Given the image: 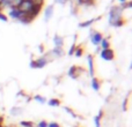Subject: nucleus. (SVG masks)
<instances>
[{"instance_id":"1","label":"nucleus","mask_w":132,"mask_h":127,"mask_svg":"<svg viewBox=\"0 0 132 127\" xmlns=\"http://www.w3.org/2000/svg\"><path fill=\"white\" fill-rule=\"evenodd\" d=\"M122 12H123V9H122L119 6L111 7V9H110V12H109V23H110V25L114 27L115 23L118 22L119 20H122Z\"/></svg>"},{"instance_id":"2","label":"nucleus","mask_w":132,"mask_h":127,"mask_svg":"<svg viewBox=\"0 0 132 127\" xmlns=\"http://www.w3.org/2000/svg\"><path fill=\"white\" fill-rule=\"evenodd\" d=\"M89 38H90V42L94 44V45L98 46L101 43V41H102L103 36H102V34H100L98 31H95V30L92 29L90 32H89Z\"/></svg>"},{"instance_id":"3","label":"nucleus","mask_w":132,"mask_h":127,"mask_svg":"<svg viewBox=\"0 0 132 127\" xmlns=\"http://www.w3.org/2000/svg\"><path fill=\"white\" fill-rule=\"evenodd\" d=\"M49 62V60L46 59V57H41L36 60H32L30 61L29 66L31 68H43L44 66H46V63Z\"/></svg>"},{"instance_id":"4","label":"nucleus","mask_w":132,"mask_h":127,"mask_svg":"<svg viewBox=\"0 0 132 127\" xmlns=\"http://www.w3.org/2000/svg\"><path fill=\"white\" fill-rule=\"evenodd\" d=\"M32 6H34V2H32L31 0H23L18 8L20 9L21 13H29V12L31 11Z\"/></svg>"},{"instance_id":"5","label":"nucleus","mask_w":132,"mask_h":127,"mask_svg":"<svg viewBox=\"0 0 132 127\" xmlns=\"http://www.w3.org/2000/svg\"><path fill=\"white\" fill-rule=\"evenodd\" d=\"M100 56L103 60H107V61H111V60H114V58H115L114 51H112L110 48L105 49V50H102L100 52Z\"/></svg>"},{"instance_id":"6","label":"nucleus","mask_w":132,"mask_h":127,"mask_svg":"<svg viewBox=\"0 0 132 127\" xmlns=\"http://www.w3.org/2000/svg\"><path fill=\"white\" fill-rule=\"evenodd\" d=\"M34 19L35 17L30 13H22V15H21L20 19H19V22L23 23V24H29V23L31 22Z\"/></svg>"},{"instance_id":"7","label":"nucleus","mask_w":132,"mask_h":127,"mask_svg":"<svg viewBox=\"0 0 132 127\" xmlns=\"http://www.w3.org/2000/svg\"><path fill=\"white\" fill-rule=\"evenodd\" d=\"M21 15H22V13L20 12V9H19V8H15V7H12V8H9L8 16L11 19H13V20H19Z\"/></svg>"},{"instance_id":"8","label":"nucleus","mask_w":132,"mask_h":127,"mask_svg":"<svg viewBox=\"0 0 132 127\" xmlns=\"http://www.w3.org/2000/svg\"><path fill=\"white\" fill-rule=\"evenodd\" d=\"M79 72H82L81 67H77V66H72V67L68 69L67 74L68 76H71L72 79H77L78 75H79Z\"/></svg>"},{"instance_id":"9","label":"nucleus","mask_w":132,"mask_h":127,"mask_svg":"<svg viewBox=\"0 0 132 127\" xmlns=\"http://www.w3.org/2000/svg\"><path fill=\"white\" fill-rule=\"evenodd\" d=\"M87 63H88V72H89V75L94 77V59H93V56L92 55H88L87 56Z\"/></svg>"},{"instance_id":"10","label":"nucleus","mask_w":132,"mask_h":127,"mask_svg":"<svg viewBox=\"0 0 132 127\" xmlns=\"http://www.w3.org/2000/svg\"><path fill=\"white\" fill-rule=\"evenodd\" d=\"M53 43H55V48H63V45H64V39H63L62 36L56 35V36L53 37Z\"/></svg>"},{"instance_id":"11","label":"nucleus","mask_w":132,"mask_h":127,"mask_svg":"<svg viewBox=\"0 0 132 127\" xmlns=\"http://www.w3.org/2000/svg\"><path fill=\"white\" fill-rule=\"evenodd\" d=\"M53 14V5H51V6H48L45 8V12H44V19H45V21H49L51 19V16H52Z\"/></svg>"},{"instance_id":"12","label":"nucleus","mask_w":132,"mask_h":127,"mask_svg":"<svg viewBox=\"0 0 132 127\" xmlns=\"http://www.w3.org/2000/svg\"><path fill=\"white\" fill-rule=\"evenodd\" d=\"M42 7H43V5H34V6H32V8H31V11H30L29 13L31 14L34 17H36V16L41 13Z\"/></svg>"},{"instance_id":"13","label":"nucleus","mask_w":132,"mask_h":127,"mask_svg":"<svg viewBox=\"0 0 132 127\" xmlns=\"http://www.w3.org/2000/svg\"><path fill=\"white\" fill-rule=\"evenodd\" d=\"M51 55L56 58L62 57V56L64 55V50H63V48H55L52 51H51Z\"/></svg>"},{"instance_id":"14","label":"nucleus","mask_w":132,"mask_h":127,"mask_svg":"<svg viewBox=\"0 0 132 127\" xmlns=\"http://www.w3.org/2000/svg\"><path fill=\"white\" fill-rule=\"evenodd\" d=\"M100 87H101L100 81H98L96 77H93V79H92V88H93L95 91H98L100 90Z\"/></svg>"},{"instance_id":"15","label":"nucleus","mask_w":132,"mask_h":127,"mask_svg":"<svg viewBox=\"0 0 132 127\" xmlns=\"http://www.w3.org/2000/svg\"><path fill=\"white\" fill-rule=\"evenodd\" d=\"M103 117V111L101 110L100 112H98V114L94 118V123H95V127H101V118Z\"/></svg>"},{"instance_id":"16","label":"nucleus","mask_w":132,"mask_h":127,"mask_svg":"<svg viewBox=\"0 0 132 127\" xmlns=\"http://www.w3.org/2000/svg\"><path fill=\"white\" fill-rule=\"evenodd\" d=\"M21 113H22V109H21V107L14 106V107H12V109H11V114H12V116L16 117V116H20Z\"/></svg>"},{"instance_id":"17","label":"nucleus","mask_w":132,"mask_h":127,"mask_svg":"<svg viewBox=\"0 0 132 127\" xmlns=\"http://www.w3.org/2000/svg\"><path fill=\"white\" fill-rule=\"evenodd\" d=\"M98 46H101L102 50H105V49L110 48V43H109V41H108L107 38H102V41H101V43H100V45Z\"/></svg>"},{"instance_id":"18","label":"nucleus","mask_w":132,"mask_h":127,"mask_svg":"<svg viewBox=\"0 0 132 127\" xmlns=\"http://www.w3.org/2000/svg\"><path fill=\"white\" fill-rule=\"evenodd\" d=\"M96 20H100V17H97V19H92V20H88V21H85V22H82V23H79V27H80V28L89 27V25H90L92 23H93L94 21H96Z\"/></svg>"},{"instance_id":"19","label":"nucleus","mask_w":132,"mask_h":127,"mask_svg":"<svg viewBox=\"0 0 132 127\" xmlns=\"http://www.w3.org/2000/svg\"><path fill=\"white\" fill-rule=\"evenodd\" d=\"M48 104L50 105V106L56 107V106H59V105H60V101L58 99V98H50V99H49V102H48Z\"/></svg>"},{"instance_id":"20","label":"nucleus","mask_w":132,"mask_h":127,"mask_svg":"<svg viewBox=\"0 0 132 127\" xmlns=\"http://www.w3.org/2000/svg\"><path fill=\"white\" fill-rule=\"evenodd\" d=\"M82 53H84V50H82L81 46H75V50H74L73 55H74L75 57H81Z\"/></svg>"},{"instance_id":"21","label":"nucleus","mask_w":132,"mask_h":127,"mask_svg":"<svg viewBox=\"0 0 132 127\" xmlns=\"http://www.w3.org/2000/svg\"><path fill=\"white\" fill-rule=\"evenodd\" d=\"M20 126L21 127H34V123L32 121H28V120H22V121H20Z\"/></svg>"},{"instance_id":"22","label":"nucleus","mask_w":132,"mask_h":127,"mask_svg":"<svg viewBox=\"0 0 132 127\" xmlns=\"http://www.w3.org/2000/svg\"><path fill=\"white\" fill-rule=\"evenodd\" d=\"M34 99L36 101V102H38V103H41V104H44V103L46 102V99L43 97V96H41V95H36V96H34Z\"/></svg>"},{"instance_id":"23","label":"nucleus","mask_w":132,"mask_h":127,"mask_svg":"<svg viewBox=\"0 0 132 127\" xmlns=\"http://www.w3.org/2000/svg\"><path fill=\"white\" fill-rule=\"evenodd\" d=\"M131 6H132V2L131 1H126V2H124V4H122L119 7H121L122 9H125V8H131Z\"/></svg>"},{"instance_id":"24","label":"nucleus","mask_w":132,"mask_h":127,"mask_svg":"<svg viewBox=\"0 0 132 127\" xmlns=\"http://www.w3.org/2000/svg\"><path fill=\"white\" fill-rule=\"evenodd\" d=\"M64 110H65L66 112H67V113H70V114H71V116H72V117H74V118H75V117H77V114H75L74 112H73V110H72V109H70V107L65 106V107H64Z\"/></svg>"},{"instance_id":"25","label":"nucleus","mask_w":132,"mask_h":127,"mask_svg":"<svg viewBox=\"0 0 132 127\" xmlns=\"http://www.w3.org/2000/svg\"><path fill=\"white\" fill-rule=\"evenodd\" d=\"M0 21H2V22H7V21H8L7 15H5L2 12H0Z\"/></svg>"},{"instance_id":"26","label":"nucleus","mask_w":132,"mask_h":127,"mask_svg":"<svg viewBox=\"0 0 132 127\" xmlns=\"http://www.w3.org/2000/svg\"><path fill=\"white\" fill-rule=\"evenodd\" d=\"M37 127H48V123L45 120H41L37 124Z\"/></svg>"},{"instance_id":"27","label":"nucleus","mask_w":132,"mask_h":127,"mask_svg":"<svg viewBox=\"0 0 132 127\" xmlns=\"http://www.w3.org/2000/svg\"><path fill=\"white\" fill-rule=\"evenodd\" d=\"M81 4H85V5H94V0H81Z\"/></svg>"},{"instance_id":"28","label":"nucleus","mask_w":132,"mask_h":127,"mask_svg":"<svg viewBox=\"0 0 132 127\" xmlns=\"http://www.w3.org/2000/svg\"><path fill=\"white\" fill-rule=\"evenodd\" d=\"M124 23H125V22H124V20H123V19H122V20H119L118 22H116V23H115V24H114V27H117V28H118V27H122V25H123Z\"/></svg>"},{"instance_id":"29","label":"nucleus","mask_w":132,"mask_h":127,"mask_svg":"<svg viewBox=\"0 0 132 127\" xmlns=\"http://www.w3.org/2000/svg\"><path fill=\"white\" fill-rule=\"evenodd\" d=\"M48 127H60V125L56 121H52V123H48Z\"/></svg>"},{"instance_id":"30","label":"nucleus","mask_w":132,"mask_h":127,"mask_svg":"<svg viewBox=\"0 0 132 127\" xmlns=\"http://www.w3.org/2000/svg\"><path fill=\"white\" fill-rule=\"evenodd\" d=\"M74 50H75V44L73 43L72 46H71V49H70V51H68V55H70V56H73V53H74Z\"/></svg>"},{"instance_id":"31","label":"nucleus","mask_w":132,"mask_h":127,"mask_svg":"<svg viewBox=\"0 0 132 127\" xmlns=\"http://www.w3.org/2000/svg\"><path fill=\"white\" fill-rule=\"evenodd\" d=\"M32 2H34V5H43L44 0H31Z\"/></svg>"},{"instance_id":"32","label":"nucleus","mask_w":132,"mask_h":127,"mask_svg":"<svg viewBox=\"0 0 132 127\" xmlns=\"http://www.w3.org/2000/svg\"><path fill=\"white\" fill-rule=\"evenodd\" d=\"M56 1H57V2H59L60 5H65L66 2L68 1V0H56Z\"/></svg>"},{"instance_id":"33","label":"nucleus","mask_w":132,"mask_h":127,"mask_svg":"<svg viewBox=\"0 0 132 127\" xmlns=\"http://www.w3.org/2000/svg\"><path fill=\"white\" fill-rule=\"evenodd\" d=\"M0 125H4V117L0 116Z\"/></svg>"},{"instance_id":"34","label":"nucleus","mask_w":132,"mask_h":127,"mask_svg":"<svg viewBox=\"0 0 132 127\" xmlns=\"http://www.w3.org/2000/svg\"><path fill=\"white\" fill-rule=\"evenodd\" d=\"M118 1L121 2V4H124V2H126V1H128V0H118Z\"/></svg>"},{"instance_id":"35","label":"nucleus","mask_w":132,"mask_h":127,"mask_svg":"<svg viewBox=\"0 0 132 127\" xmlns=\"http://www.w3.org/2000/svg\"><path fill=\"white\" fill-rule=\"evenodd\" d=\"M4 1H5V0H0V5H1L2 2H4Z\"/></svg>"},{"instance_id":"36","label":"nucleus","mask_w":132,"mask_h":127,"mask_svg":"<svg viewBox=\"0 0 132 127\" xmlns=\"http://www.w3.org/2000/svg\"><path fill=\"white\" fill-rule=\"evenodd\" d=\"M0 127H5V126L4 125H0Z\"/></svg>"},{"instance_id":"37","label":"nucleus","mask_w":132,"mask_h":127,"mask_svg":"<svg viewBox=\"0 0 132 127\" xmlns=\"http://www.w3.org/2000/svg\"><path fill=\"white\" fill-rule=\"evenodd\" d=\"M0 12H1V6H0Z\"/></svg>"}]
</instances>
